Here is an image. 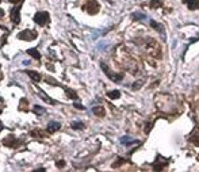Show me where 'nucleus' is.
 <instances>
[{
	"label": "nucleus",
	"mask_w": 199,
	"mask_h": 172,
	"mask_svg": "<svg viewBox=\"0 0 199 172\" xmlns=\"http://www.w3.org/2000/svg\"><path fill=\"white\" fill-rule=\"evenodd\" d=\"M49 20H50V15L46 11H39L34 15V22L39 26H45L46 23H49Z\"/></svg>",
	"instance_id": "1"
},
{
	"label": "nucleus",
	"mask_w": 199,
	"mask_h": 172,
	"mask_svg": "<svg viewBox=\"0 0 199 172\" xmlns=\"http://www.w3.org/2000/svg\"><path fill=\"white\" fill-rule=\"evenodd\" d=\"M100 67H102V69H103L104 73L108 76V79L114 80V82H121V80L123 79V73H115V72H111V71L108 69V67H107L104 62H102Z\"/></svg>",
	"instance_id": "2"
},
{
	"label": "nucleus",
	"mask_w": 199,
	"mask_h": 172,
	"mask_svg": "<svg viewBox=\"0 0 199 172\" xmlns=\"http://www.w3.org/2000/svg\"><path fill=\"white\" fill-rule=\"evenodd\" d=\"M38 37V33L34 30H23L18 34V38L22 41H34Z\"/></svg>",
	"instance_id": "3"
},
{
	"label": "nucleus",
	"mask_w": 199,
	"mask_h": 172,
	"mask_svg": "<svg viewBox=\"0 0 199 172\" xmlns=\"http://www.w3.org/2000/svg\"><path fill=\"white\" fill-rule=\"evenodd\" d=\"M168 163H169V159L163 157L161 155H157V159L153 164V168L156 169V171H161L165 165H168Z\"/></svg>",
	"instance_id": "4"
},
{
	"label": "nucleus",
	"mask_w": 199,
	"mask_h": 172,
	"mask_svg": "<svg viewBox=\"0 0 199 172\" xmlns=\"http://www.w3.org/2000/svg\"><path fill=\"white\" fill-rule=\"evenodd\" d=\"M20 7H22V3H18V6H15L11 10V20L14 25H19L20 23V12H19Z\"/></svg>",
	"instance_id": "5"
},
{
	"label": "nucleus",
	"mask_w": 199,
	"mask_h": 172,
	"mask_svg": "<svg viewBox=\"0 0 199 172\" xmlns=\"http://www.w3.org/2000/svg\"><path fill=\"white\" fill-rule=\"evenodd\" d=\"M83 8L85 10V11L88 12V14H92V15H95L96 12L99 11V4H98V1L96 0H90L87 4H85Z\"/></svg>",
	"instance_id": "6"
},
{
	"label": "nucleus",
	"mask_w": 199,
	"mask_h": 172,
	"mask_svg": "<svg viewBox=\"0 0 199 172\" xmlns=\"http://www.w3.org/2000/svg\"><path fill=\"white\" fill-rule=\"evenodd\" d=\"M3 144L8 148H15V147H18V140L15 138L14 135H8V137L3 138Z\"/></svg>",
	"instance_id": "7"
},
{
	"label": "nucleus",
	"mask_w": 199,
	"mask_h": 172,
	"mask_svg": "<svg viewBox=\"0 0 199 172\" xmlns=\"http://www.w3.org/2000/svg\"><path fill=\"white\" fill-rule=\"evenodd\" d=\"M60 127H61V123H60V122L52 121V122H49V125H48V132L54 133V132H57V130H60Z\"/></svg>",
	"instance_id": "8"
},
{
	"label": "nucleus",
	"mask_w": 199,
	"mask_h": 172,
	"mask_svg": "<svg viewBox=\"0 0 199 172\" xmlns=\"http://www.w3.org/2000/svg\"><path fill=\"white\" fill-rule=\"evenodd\" d=\"M138 140H134L132 138V137H129V135H125V137H122L121 138V144L122 145H133V144H137Z\"/></svg>",
	"instance_id": "9"
},
{
	"label": "nucleus",
	"mask_w": 199,
	"mask_h": 172,
	"mask_svg": "<svg viewBox=\"0 0 199 172\" xmlns=\"http://www.w3.org/2000/svg\"><path fill=\"white\" fill-rule=\"evenodd\" d=\"M92 113L98 117H104L106 115V110L103 108V106H96V107L92 108Z\"/></svg>",
	"instance_id": "10"
},
{
	"label": "nucleus",
	"mask_w": 199,
	"mask_h": 172,
	"mask_svg": "<svg viewBox=\"0 0 199 172\" xmlns=\"http://www.w3.org/2000/svg\"><path fill=\"white\" fill-rule=\"evenodd\" d=\"M187 6H188V10H191V11L199 10V0H188Z\"/></svg>",
	"instance_id": "11"
},
{
	"label": "nucleus",
	"mask_w": 199,
	"mask_h": 172,
	"mask_svg": "<svg viewBox=\"0 0 199 172\" xmlns=\"http://www.w3.org/2000/svg\"><path fill=\"white\" fill-rule=\"evenodd\" d=\"M70 127H72L73 130H83L85 127V125L80 121H73L72 123H70Z\"/></svg>",
	"instance_id": "12"
},
{
	"label": "nucleus",
	"mask_w": 199,
	"mask_h": 172,
	"mask_svg": "<svg viewBox=\"0 0 199 172\" xmlns=\"http://www.w3.org/2000/svg\"><path fill=\"white\" fill-rule=\"evenodd\" d=\"M39 95H41V98H42L43 100L46 102V103H49V105H56V100H53V99H52L50 96H48L45 92H43V91L39 90Z\"/></svg>",
	"instance_id": "13"
},
{
	"label": "nucleus",
	"mask_w": 199,
	"mask_h": 172,
	"mask_svg": "<svg viewBox=\"0 0 199 172\" xmlns=\"http://www.w3.org/2000/svg\"><path fill=\"white\" fill-rule=\"evenodd\" d=\"M26 73H27L28 76H30L31 79L34 80V82H41V79H42V77H41V75H39L38 72H35V71H27Z\"/></svg>",
	"instance_id": "14"
},
{
	"label": "nucleus",
	"mask_w": 199,
	"mask_h": 172,
	"mask_svg": "<svg viewBox=\"0 0 199 172\" xmlns=\"http://www.w3.org/2000/svg\"><path fill=\"white\" fill-rule=\"evenodd\" d=\"M27 54H30V56L33 57V58H35V60H41V53H39L37 49H28Z\"/></svg>",
	"instance_id": "15"
},
{
	"label": "nucleus",
	"mask_w": 199,
	"mask_h": 172,
	"mask_svg": "<svg viewBox=\"0 0 199 172\" xmlns=\"http://www.w3.org/2000/svg\"><path fill=\"white\" fill-rule=\"evenodd\" d=\"M150 26L154 28V30H157V31H159V33H161V34L164 33V27L160 25V23H157L156 20H150Z\"/></svg>",
	"instance_id": "16"
},
{
	"label": "nucleus",
	"mask_w": 199,
	"mask_h": 172,
	"mask_svg": "<svg viewBox=\"0 0 199 172\" xmlns=\"http://www.w3.org/2000/svg\"><path fill=\"white\" fill-rule=\"evenodd\" d=\"M107 96H108L110 99H112V100H115V99H119L121 98V92H119V91H110L108 93H107Z\"/></svg>",
	"instance_id": "17"
},
{
	"label": "nucleus",
	"mask_w": 199,
	"mask_h": 172,
	"mask_svg": "<svg viewBox=\"0 0 199 172\" xmlns=\"http://www.w3.org/2000/svg\"><path fill=\"white\" fill-rule=\"evenodd\" d=\"M65 93H67V95L69 96L70 99H73V100H76V99H77V93H76L73 90H70V88H67V87H65Z\"/></svg>",
	"instance_id": "18"
},
{
	"label": "nucleus",
	"mask_w": 199,
	"mask_h": 172,
	"mask_svg": "<svg viewBox=\"0 0 199 172\" xmlns=\"http://www.w3.org/2000/svg\"><path fill=\"white\" fill-rule=\"evenodd\" d=\"M150 8H159L163 6V0H150Z\"/></svg>",
	"instance_id": "19"
},
{
	"label": "nucleus",
	"mask_w": 199,
	"mask_h": 172,
	"mask_svg": "<svg viewBox=\"0 0 199 172\" xmlns=\"http://www.w3.org/2000/svg\"><path fill=\"white\" fill-rule=\"evenodd\" d=\"M33 111L37 114V115H42V114H45V108L41 107V106H37V105L33 107Z\"/></svg>",
	"instance_id": "20"
},
{
	"label": "nucleus",
	"mask_w": 199,
	"mask_h": 172,
	"mask_svg": "<svg viewBox=\"0 0 199 172\" xmlns=\"http://www.w3.org/2000/svg\"><path fill=\"white\" fill-rule=\"evenodd\" d=\"M30 134H31V137H43V135H45V134H43V133L41 132V130H39V129H35V130H33V132H31Z\"/></svg>",
	"instance_id": "21"
},
{
	"label": "nucleus",
	"mask_w": 199,
	"mask_h": 172,
	"mask_svg": "<svg viewBox=\"0 0 199 172\" xmlns=\"http://www.w3.org/2000/svg\"><path fill=\"white\" fill-rule=\"evenodd\" d=\"M133 19L134 20H142V19H145V15L141 14V12H135V14H133Z\"/></svg>",
	"instance_id": "22"
},
{
	"label": "nucleus",
	"mask_w": 199,
	"mask_h": 172,
	"mask_svg": "<svg viewBox=\"0 0 199 172\" xmlns=\"http://www.w3.org/2000/svg\"><path fill=\"white\" fill-rule=\"evenodd\" d=\"M46 83H49V84H52V85H58V82H56V80L50 76L46 77Z\"/></svg>",
	"instance_id": "23"
},
{
	"label": "nucleus",
	"mask_w": 199,
	"mask_h": 172,
	"mask_svg": "<svg viewBox=\"0 0 199 172\" xmlns=\"http://www.w3.org/2000/svg\"><path fill=\"white\" fill-rule=\"evenodd\" d=\"M142 84H144L142 80H140V82H135L134 84H133V87H132V88H133V90H138V88H140Z\"/></svg>",
	"instance_id": "24"
},
{
	"label": "nucleus",
	"mask_w": 199,
	"mask_h": 172,
	"mask_svg": "<svg viewBox=\"0 0 199 172\" xmlns=\"http://www.w3.org/2000/svg\"><path fill=\"white\" fill-rule=\"evenodd\" d=\"M190 141H192L194 144L199 145V134H196V135H194V137H191V138H190Z\"/></svg>",
	"instance_id": "25"
},
{
	"label": "nucleus",
	"mask_w": 199,
	"mask_h": 172,
	"mask_svg": "<svg viewBox=\"0 0 199 172\" xmlns=\"http://www.w3.org/2000/svg\"><path fill=\"white\" fill-rule=\"evenodd\" d=\"M25 106H27V100H26V99H22V100H20V106H19V108H20V110H26Z\"/></svg>",
	"instance_id": "26"
},
{
	"label": "nucleus",
	"mask_w": 199,
	"mask_h": 172,
	"mask_svg": "<svg viewBox=\"0 0 199 172\" xmlns=\"http://www.w3.org/2000/svg\"><path fill=\"white\" fill-rule=\"evenodd\" d=\"M122 163H125V160H123V159H118V160H117V163H115L112 167H115V168H117V167H119Z\"/></svg>",
	"instance_id": "27"
},
{
	"label": "nucleus",
	"mask_w": 199,
	"mask_h": 172,
	"mask_svg": "<svg viewBox=\"0 0 199 172\" xmlns=\"http://www.w3.org/2000/svg\"><path fill=\"white\" fill-rule=\"evenodd\" d=\"M73 106H75V107L77 108V110H85V107H84L83 105H80V103H75Z\"/></svg>",
	"instance_id": "28"
},
{
	"label": "nucleus",
	"mask_w": 199,
	"mask_h": 172,
	"mask_svg": "<svg viewBox=\"0 0 199 172\" xmlns=\"http://www.w3.org/2000/svg\"><path fill=\"white\" fill-rule=\"evenodd\" d=\"M57 167H58V168H64V167H65V161L64 160L57 161Z\"/></svg>",
	"instance_id": "29"
},
{
	"label": "nucleus",
	"mask_w": 199,
	"mask_h": 172,
	"mask_svg": "<svg viewBox=\"0 0 199 172\" xmlns=\"http://www.w3.org/2000/svg\"><path fill=\"white\" fill-rule=\"evenodd\" d=\"M8 1H11V3L16 4V3H23V0H8Z\"/></svg>",
	"instance_id": "30"
},
{
	"label": "nucleus",
	"mask_w": 199,
	"mask_h": 172,
	"mask_svg": "<svg viewBox=\"0 0 199 172\" xmlns=\"http://www.w3.org/2000/svg\"><path fill=\"white\" fill-rule=\"evenodd\" d=\"M4 16V11H3V10H1V8H0V19H1V18H3Z\"/></svg>",
	"instance_id": "31"
},
{
	"label": "nucleus",
	"mask_w": 199,
	"mask_h": 172,
	"mask_svg": "<svg viewBox=\"0 0 199 172\" xmlns=\"http://www.w3.org/2000/svg\"><path fill=\"white\" fill-rule=\"evenodd\" d=\"M1 130H3V122L0 121V132H1Z\"/></svg>",
	"instance_id": "32"
},
{
	"label": "nucleus",
	"mask_w": 199,
	"mask_h": 172,
	"mask_svg": "<svg viewBox=\"0 0 199 172\" xmlns=\"http://www.w3.org/2000/svg\"><path fill=\"white\" fill-rule=\"evenodd\" d=\"M183 1H184V3H187V1H188V0H183Z\"/></svg>",
	"instance_id": "33"
},
{
	"label": "nucleus",
	"mask_w": 199,
	"mask_h": 172,
	"mask_svg": "<svg viewBox=\"0 0 199 172\" xmlns=\"http://www.w3.org/2000/svg\"><path fill=\"white\" fill-rule=\"evenodd\" d=\"M0 1H1V0H0Z\"/></svg>",
	"instance_id": "34"
}]
</instances>
